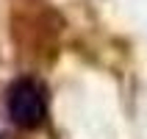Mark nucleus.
Listing matches in <instances>:
<instances>
[{"label": "nucleus", "instance_id": "f257e3e1", "mask_svg": "<svg viewBox=\"0 0 147 139\" xmlns=\"http://www.w3.org/2000/svg\"><path fill=\"white\" fill-rule=\"evenodd\" d=\"M6 111L20 128H39L47 114V98L39 81L17 78L6 92Z\"/></svg>", "mask_w": 147, "mask_h": 139}]
</instances>
